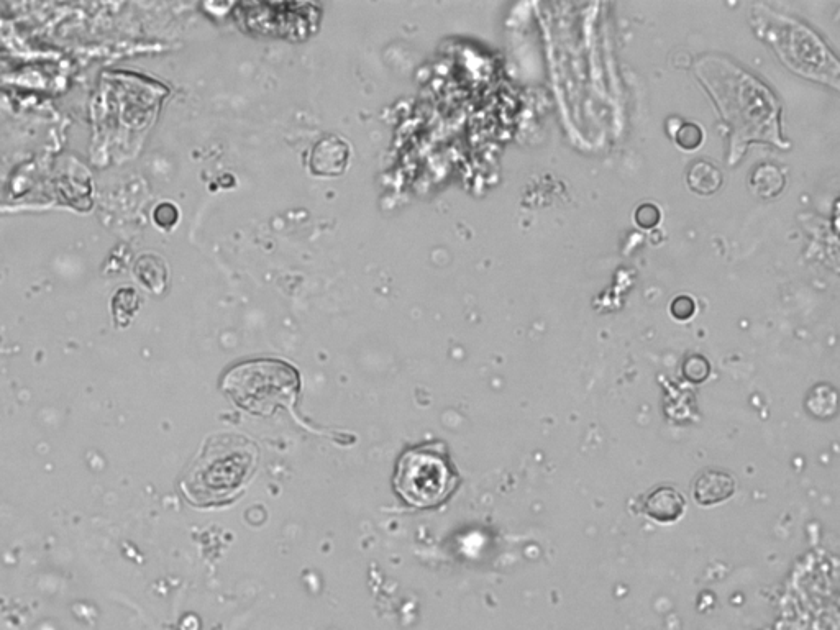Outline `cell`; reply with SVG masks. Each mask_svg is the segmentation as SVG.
Segmentation results:
<instances>
[{"label":"cell","instance_id":"1","mask_svg":"<svg viewBox=\"0 0 840 630\" xmlns=\"http://www.w3.org/2000/svg\"><path fill=\"white\" fill-rule=\"evenodd\" d=\"M698 73L731 125L734 150L752 140L778 142L777 101L757 79L716 58L701 61Z\"/></svg>","mask_w":840,"mask_h":630},{"label":"cell","instance_id":"2","mask_svg":"<svg viewBox=\"0 0 840 630\" xmlns=\"http://www.w3.org/2000/svg\"><path fill=\"white\" fill-rule=\"evenodd\" d=\"M258 463V448L237 434L210 437L184 476L181 489L189 503L217 506L235 498L252 478Z\"/></svg>","mask_w":840,"mask_h":630},{"label":"cell","instance_id":"3","mask_svg":"<svg viewBox=\"0 0 840 630\" xmlns=\"http://www.w3.org/2000/svg\"><path fill=\"white\" fill-rule=\"evenodd\" d=\"M754 25L788 68L804 78L839 87V61L813 30L765 7L755 10Z\"/></svg>","mask_w":840,"mask_h":630},{"label":"cell","instance_id":"4","mask_svg":"<svg viewBox=\"0 0 840 630\" xmlns=\"http://www.w3.org/2000/svg\"><path fill=\"white\" fill-rule=\"evenodd\" d=\"M222 389L243 411L266 417L281 407H294L301 379L286 361L260 358L233 366L224 376Z\"/></svg>","mask_w":840,"mask_h":630},{"label":"cell","instance_id":"5","mask_svg":"<svg viewBox=\"0 0 840 630\" xmlns=\"http://www.w3.org/2000/svg\"><path fill=\"white\" fill-rule=\"evenodd\" d=\"M455 484L457 476L439 448H412L399 458L394 489L409 506L417 509L439 506L450 496Z\"/></svg>","mask_w":840,"mask_h":630},{"label":"cell","instance_id":"6","mask_svg":"<svg viewBox=\"0 0 840 630\" xmlns=\"http://www.w3.org/2000/svg\"><path fill=\"white\" fill-rule=\"evenodd\" d=\"M735 491V481L731 475L722 471H704L694 480L693 498L701 506H714L731 498Z\"/></svg>","mask_w":840,"mask_h":630},{"label":"cell","instance_id":"7","mask_svg":"<svg viewBox=\"0 0 840 630\" xmlns=\"http://www.w3.org/2000/svg\"><path fill=\"white\" fill-rule=\"evenodd\" d=\"M685 507L686 501L683 494L678 493L676 489L662 486V488L653 489L652 493L647 494L644 512L653 521L660 522V524H672L683 516Z\"/></svg>","mask_w":840,"mask_h":630},{"label":"cell","instance_id":"8","mask_svg":"<svg viewBox=\"0 0 840 630\" xmlns=\"http://www.w3.org/2000/svg\"><path fill=\"white\" fill-rule=\"evenodd\" d=\"M686 183L691 191L699 196H711L722 186V173L709 161H698L691 166L686 176Z\"/></svg>","mask_w":840,"mask_h":630},{"label":"cell","instance_id":"9","mask_svg":"<svg viewBox=\"0 0 840 630\" xmlns=\"http://www.w3.org/2000/svg\"><path fill=\"white\" fill-rule=\"evenodd\" d=\"M785 174L781 173L778 166L772 163H763L754 169V173L750 176V188L763 199H770L775 197L785 188Z\"/></svg>","mask_w":840,"mask_h":630},{"label":"cell","instance_id":"10","mask_svg":"<svg viewBox=\"0 0 840 630\" xmlns=\"http://www.w3.org/2000/svg\"><path fill=\"white\" fill-rule=\"evenodd\" d=\"M112 309H114L117 324L125 325L124 317H127L128 324V320L132 319L138 309L137 293L130 288L120 289L119 293L115 294Z\"/></svg>","mask_w":840,"mask_h":630},{"label":"cell","instance_id":"11","mask_svg":"<svg viewBox=\"0 0 840 630\" xmlns=\"http://www.w3.org/2000/svg\"><path fill=\"white\" fill-rule=\"evenodd\" d=\"M703 138L701 127L691 124V122H686V124H681L680 127L676 128L675 142L683 150H696V148L701 147Z\"/></svg>","mask_w":840,"mask_h":630},{"label":"cell","instance_id":"12","mask_svg":"<svg viewBox=\"0 0 840 630\" xmlns=\"http://www.w3.org/2000/svg\"><path fill=\"white\" fill-rule=\"evenodd\" d=\"M135 273H137L138 279H140L143 284H147L150 274H153V276H151V278H153V283H151V289H153V291H158V288L161 286L160 279L156 278L155 274H158L160 278H165L166 274L165 270L161 268V265H158V261H156L155 256H142V258L138 260Z\"/></svg>","mask_w":840,"mask_h":630},{"label":"cell","instance_id":"13","mask_svg":"<svg viewBox=\"0 0 840 630\" xmlns=\"http://www.w3.org/2000/svg\"><path fill=\"white\" fill-rule=\"evenodd\" d=\"M711 373V365L701 355H691L683 363V375L691 383H703Z\"/></svg>","mask_w":840,"mask_h":630},{"label":"cell","instance_id":"14","mask_svg":"<svg viewBox=\"0 0 840 630\" xmlns=\"http://www.w3.org/2000/svg\"><path fill=\"white\" fill-rule=\"evenodd\" d=\"M634 219L635 224L639 225L640 229L649 230L660 224L662 212L655 204L647 202V204H642L639 209L635 210Z\"/></svg>","mask_w":840,"mask_h":630},{"label":"cell","instance_id":"15","mask_svg":"<svg viewBox=\"0 0 840 630\" xmlns=\"http://www.w3.org/2000/svg\"><path fill=\"white\" fill-rule=\"evenodd\" d=\"M670 311H672L673 317L678 320H688L693 317L694 312H696V304H694L693 299L688 296H680L676 297L675 301L672 302V307H670Z\"/></svg>","mask_w":840,"mask_h":630}]
</instances>
